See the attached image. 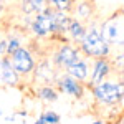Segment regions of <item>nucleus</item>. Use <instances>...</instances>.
I'll return each instance as SVG.
<instances>
[{
  "mask_svg": "<svg viewBox=\"0 0 124 124\" xmlns=\"http://www.w3.org/2000/svg\"><path fill=\"white\" fill-rule=\"evenodd\" d=\"M109 70H111V66H109L108 60H106V58H98V61L94 63L93 75H91V83H93V86L98 85V83H101V81L109 75Z\"/></svg>",
  "mask_w": 124,
  "mask_h": 124,
  "instance_id": "obj_9",
  "label": "nucleus"
},
{
  "mask_svg": "<svg viewBox=\"0 0 124 124\" xmlns=\"http://www.w3.org/2000/svg\"><path fill=\"white\" fill-rule=\"evenodd\" d=\"M48 0H23V10L27 13H33V12H43L46 7Z\"/></svg>",
  "mask_w": 124,
  "mask_h": 124,
  "instance_id": "obj_11",
  "label": "nucleus"
},
{
  "mask_svg": "<svg viewBox=\"0 0 124 124\" xmlns=\"http://www.w3.org/2000/svg\"><path fill=\"white\" fill-rule=\"evenodd\" d=\"M31 30L35 35L45 37L48 33H53V10L45 8L43 12H38L31 23Z\"/></svg>",
  "mask_w": 124,
  "mask_h": 124,
  "instance_id": "obj_5",
  "label": "nucleus"
},
{
  "mask_svg": "<svg viewBox=\"0 0 124 124\" xmlns=\"http://www.w3.org/2000/svg\"><path fill=\"white\" fill-rule=\"evenodd\" d=\"M38 96L41 99H45L48 103H53V101H56L58 99V93L51 88V86H41L38 89Z\"/></svg>",
  "mask_w": 124,
  "mask_h": 124,
  "instance_id": "obj_13",
  "label": "nucleus"
},
{
  "mask_svg": "<svg viewBox=\"0 0 124 124\" xmlns=\"http://www.w3.org/2000/svg\"><path fill=\"white\" fill-rule=\"evenodd\" d=\"M0 81L3 85H17L18 73L13 70L8 58H0Z\"/></svg>",
  "mask_w": 124,
  "mask_h": 124,
  "instance_id": "obj_7",
  "label": "nucleus"
},
{
  "mask_svg": "<svg viewBox=\"0 0 124 124\" xmlns=\"http://www.w3.org/2000/svg\"><path fill=\"white\" fill-rule=\"evenodd\" d=\"M60 123V116L55 111H46L40 116V119L35 124H58Z\"/></svg>",
  "mask_w": 124,
  "mask_h": 124,
  "instance_id": "obj_14",
  "label": "nucleus"
},
{
  "mask_svg": "<svg viewBox=\"0 0 124 124\" xmlns=\"http://www.w3.org/2000/svg\"><path fill=\"white\" fill-rule=\"evenodd\" d=\"M17 48H20V40H17V38H12V40H8L7 41V55H12Z\"/></svg>",
  "mask_w": 124,
  "mask_h": 124,
  "instance_id": "obj_16",
  "label": "nucleus"
},
{
  "mask_svg": "<svg viewBox=\"0 0 124 124\" xmlns=\"http://www.w3.org/2000/svg\"><path fill=\"white\" fill-rule=\"evenodd\" d=\"M2 114H3V113H2V109H0V116H2Z\"/></svg>",
  "mask_w": 124,
  "mask_h": 124,
  "instance_id": "obj_19",
  "label": "nucleus"
},
{
  "mask_svg": "<svg viewBox=\"0 0 124 124\" xmlns=\"http://www.w3.org/2000/svg\"><path fill=\"white\" fill-rule=\"evenodd\" d=\"M78 60H79V53H78L73 46H70V45H63V46L55 53V63H56L58 66L66 68V66H70L71 63L78 61Z\"/></svg>",
  "mask_w": 124,
  "mask_h": 124,
  "instance_id": "obj_6",
  "label": "nucleus"
},
{
  "mask_svg": "<svg viewBox=\"0 0 124 124\" xmlns=\"http://www.w3.org/2000/svg\"><path fill=\"white\" fill-rule=\"evenodd\" d=\"M93 93L101 104H116L123 99V86H121V83L103 79L101 83L94 85Z\"/></svg>",
  "mask_w": 124,
  "mask_h": 124,
  "instance_id": "obj_2",
  "label": "nucleus"
},
{
  "mask_svg": "<svg viewBox=\"0 0 124 124\" xmlns=\"http://www.w3.org/2000/svg\"><path fill=\"white\" fill-rule=\"evenodd\" d=\"M81 50L85 51L88 56L106 58L108 53H109V45L103 38L101 30L93 27V28H89L88 31H85V35L81 38Z\"/></svg>",
  "mask_w": 124,
  "mask_h": 124,
  "instance_id": "obj_1",
  "label": "nucleus"
},
{
  "mask_svg": "<svg viewBox=\"0 0 124 124\" xmlns=\"http://www.w3.org/2000/svg\"><path fill=\"white\" fill-rule=\"evenodd\" d=\"M50 3H53V7L56 10H61V12H66V10L71 8V3L73 0H48Z\"/></svg>",
  "mask_w": 124,
  "mask_h": 124,
  "instance_id": "obj_15",
  "label": "nucleus"
},
{
  "mask_svg": "<svg viewBox=\"0 0 124 124\" xmlns=\"http://www.w3.org/2000/svg\"><path fill=\"white\" fill-rule=\"evenodd\" d=\"M58 86H60V89L65 94H70V96H73V98H81V94H83V88L78 83V79L71 78L70 75L65 78H60L58 79Z\"/></svg>",
  "mask_w": 124,
  "mask_h": 124,
  "instance_id": "obj_8",
  "label": "nucleus"
},
{
  "mask_svg": "<svg viewBox=\"0 0 124 124\" xmlns=\"http://www.w3.org/2000/svg\"><path fill=\"white\" fill-rule=\"evenodd\" d=\"M119 20L121 18L114 17L103 25L101 35H103V38L106 40L108 45H117V43L123 41V22H119Z\"/></svg>",
  "mask_w": 124,
  "mask_h": 124,
  "instance_id": "obj_4",
  "label": "nucleus"
},
{
  "mask_svg": "<svg viewBox=\"0 0 124 124\" xmlns=\"http://www.w3.org/2000/svg\"><path fill=\"white\" fill-rule=\"evenodd\" d=\"M5 51H7V41L3 40L0 41V55H5Z\"/></svg>",
  "mask_w": 124,
  "mask_h": 124,
  "instance_id": "obj_17",
  "label": "nucleus"
},
{
  "mask_svg": "<svg viewBox=\"0 0 124 124\" xmlns=\"http://www.w3.org/2000/svg\"><path fill=\"white\" fill-rule=\"evenodd\" d=\"M66 71H68L70 76L78 79V81L86 79V78H88V73H89L88 65H86L85 61H81V60H78V61H75V63H71L70 66H66Z\"/></svg>",
  "mask_w": 124,
  "mask_h": 124,
  "instance_id": "obj_10",
  "label": "nucleus"
},
{
  "mask_svg": "<svg viewBox=\"0 0 124 124\" xmlns=\"http://www.w3.org/2000/svg\"><path fill=\"white\" fill-rule=\"evenodd\" d=\"M10 63H12L13 70H15L17 73H22V75L31 73L33 68H35V61H33V58L30 55V51L25 50V48H22V46L17 48V50L10 55Z\"/></svg>",
  "mask_w": 124,
  "mask_h": 124,
  "instance_id": "obj_3",
  "label": "nucleus"
},
{
  "mask_svg": "<svg viewBox=\"0 0 124 124\" xmlns=\"http://www.w3.org/2000/svg\"><path fill=\"white\" fill-rule=\"evenodd\" d=\"M93 124H104V123H101V121H96V123H93Z\"/></svg>",
  "mask_w": 124,
  "mask_h": 124,
  "instance_id": "obj_18",
  "label": "nucleus"
},
{
  "mask_svg": "<svg viewBox=\"0 0 124 124\" xmlns=\"http://www.w3.org/2000/svg\"><path fill=\"white\" fill-rule=\"evenodd\" d=\"M66 31H70V35H71L75 40H81L83 35H85V27H83L78 20H71L70 18V23H68V30Z\"/></svg>",
  "mask_w": 124,
  "mask_h": 124,
  "instance_id": "obj_12",
  "label": "nucleus"
}]
</instances>
